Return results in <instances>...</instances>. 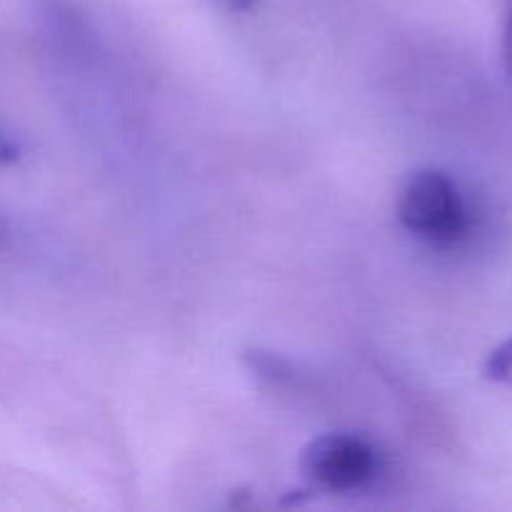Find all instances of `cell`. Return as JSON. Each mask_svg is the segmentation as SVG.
Segmentation results:
<instances>
[{"label":"cell","mask_w":512,"mask_h":512,"mask_svg":"<svg viewBox=\"0 0 512 512\" xmlns=\"http://www.w3.org/2000/svg\"><path fill=\"white\" fill-rule=\"evenodd\" d=\"M398 220L410 235L430 245H455L468 238L473 213L458 180L440 168H420L398 195Z\"/></svg>","instance_id":"1"},{"label":"cell","mask_w":512,"mask_h":512,"mask_svg":"<svg viewBox=\"0 0 512 512\" xmlns=\"http://www.w3.org/2000/svg\"><path fill=\"white\" fill-rule=\"evenodd\" d=\"M298 470L313 488L355 493L378 473V453L355 433H325L300 450Z\"/></svg>","instance_id":"2"},{"label":"cell","mask_w":512,"mask_h":512,"mask_svg":"<svg viewBox=\"0 0 512 512\" xmlns=\"http://www.w3.org/2000/svg\"><path fill=\"white\" fill-rule=\"evenodd\" d=\"M245 365H248L250 373L258 375L260 380L270 385H290L295 383V370L293 365L285 358H280L278 353H270V350H248L243 355Z\"/></svg>","instance_id":"3"},{"label":"cell","mask_w":512,"mask_h":512,"mask_svg":"<svg viewBox=\"0 0 512 512\" xmlns=\"http://www.w3.org/2000/svg\"><path fill=\"white\" fill-rule=\"evenodd\" d=\"M483 378L495 385L512 388V338L495 345L483 363Z\"/></svg>","instance_id":"4"},{"label":"cell","mask_w":512,"mask_h":512,"mask_svg":"<svg viewBox=\"0 0 512 512\" xmlns=\"http://www.w3.org/2000/svg\"><path fill=\"white\" fill-rule=\"evenodd\" d=\"M20 155H23V145L18 143V138L13 133H8L0 125V168H8V165L18 163Z\"/></svg>","instance_id":"5"},{"label":"cell","mask_w":512,"mask_h":512,"mask_svg":"<svg viewBox=\"0 0 512 512\" xmlns=\"http://www.w3.org/2000/svg\"><path fill=\"white\" fill-rule=\"evenodd\" d=\"M503 55H505V68H508L512 78V5L508 10V18H505V30H503Z\"/></svg>","instance_id":"6"},{"label":"cell","mask_w":512,"mask_h":512,"mask_svg":"<svg viewBox=\"0 0 512 512\" xmlns=\"http://www.w3.org/2000/svg\"><path fill=\"white\" fill-rule=\"evenodd\" d=\"M213 3L228 10V13H245V10H253L258 0H213Z\"/></svg>","instance_id":"7"},{"label":"cell","mask_w":512,"mask_h":512,"mask_svg":"<svg viewBox=\"0 0 512 512\" xmlns=\"http://www.w3.org/2000/svg\"><path fill=\"white\" fill-rule=\"evenodd\" d=\"M0 235H3V228H0Z\"/></svg>","instance_id":"8"}]
</instances>
